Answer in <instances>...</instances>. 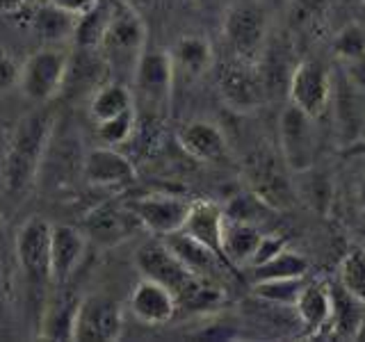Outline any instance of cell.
I'll return each mask as SVG.
<instances>
[{
	"mask_svg": "<svg viewBox=\"0 0 365 342\" xmlns=\"http://www.w3.org/2000/svg\"><path fill=\"white\" fill-rule=\"evenodd\" d=\"M194 3H197L199 7H210V5L215 3V0H194Z\"/></svg>",
	"mask_w": 365,
	"mask_h": 342,
	"instance_id": "b9f144b4",
	"label": "cell"
},
{
	"mask_svg": "<svg viewBox=\"0 0 365 342\" xmlns=\"http://www.w3.org/2000/svg\"><path fill=\"white\" fill-rule=\"evenodd\" d=\"M262 233L256 224L233 222L224 217V231H222V256L228 267H247L254 251L260 242Z\"/></svg>",
	"mask_w": 365,
	"mask_h": 342,
	"instance_id": "603a6c76",
	"label": "cell"
},
{
	"mask_svg": "<svg viewBox=\"0 0 365 342\" xmlns=\"http://www.w3.org/2000/svg\"><path fill=\"white\" fill-rule=\"evenodd\" d=\"M135 121H137V112H135V108H130L108 121L96 123V133L108 146H119L130 140V135L135 130Z\"/></svg>",
	"mask_w": 365,
	"mask_h": 342,
	"instance_id": "e575fe53",
	"label": "cell"
},
{
	"mask_svg": "<svg viewBox=\"0 0 365 342\" xmlns=\"http://www.w3.org/2000/svg\"><path fill=\"white\" fill-rule=\"evenodd\" d=\"M178 144L182 151L201 162H220L226 157V137L220 128L205 121L185 123L178 130Z\"/></svg>",
	"mask_w": 365,
	"mask_h": 342,
	"instance_id": "ffe728a7",
	"label": "cell"
},
{
	"mask_svg": "<svg viewBox=\"0 0 365 342\" xmlns=\"http://www.w3.org/2000/svg\"><path fill=\"white\" fill-rule=\"evenodd\" d=\"M331 308H334V296H331V288L327 283H306V288L297 301L294 311L299 315L306 336H319L329 326L331 319Z\"/></svg>",
	"mask_w": 365,
	"mask_h": 342,
	"instance_id": "44dd1931",
	"label": "cell"
},
{
	"mask_svg": "<svg viewBox=\"0 0 365 342\" xmlns=\"http://www.w3.org/2000/svg\"><path fill=\"white\" fill-rule=\"evenodd\" d=\"M83 296L73 290H62L43 304L39 315V338L43 340H76V322Z\"/></svg>",
	"mask_w": 365,
	"mask_h": 342,
	"instance_id": "e0dca14e",
	"label": "cell"
},
{
	"mask_svg": "<svg viewBox=\"0 0 365 342\" xmlns=\"http://www.w3.org/2000/svg\"><path fill=\"white\" fill-rule=\"evenodd\" d=\"M83 176L89 185L101 190H123L135 182V167L112 146H103L87 153L83 162Z\"/></svg>",
	"mask_w": 365,
	"mask_h": 342,
	"instance_id": "5bb4252c",
	"label": "cell"
},
{
	"mask_svg": "<svg viewBox=\"0 0 365 342\" xmlns=\"http://www.w3.org/2000/svg\"><path fill=\"white\" fill-rule=\"evenodd\" d=\"M68 66V53L60 48H39L21 64L19 89L32 103L46 105L60 96Z\"/></svg>",
	"mask_w": 365,
	"mask_h": 342,
	"instance_id": "5b68a950",
	"label": "cell"
},
{
	"mask_svg": "<svg viewBox=\"0 0 365 342\" xmlns=\"http://www.w3.org/2000/svg\"><path fill=\"white\" fill-rule=\"evenodd\" d=\"M334 53L338 60L349 64L365 62V28L361 23H349L336 34Z\"/></svg>",
	"mask_w": 365,
	"mask_h": 342,
	"instance_id": "836d02e7",
	"label": "cell"
},
{
	"mask_svg": "<svg viewBox=\"0 0 365 342\" xmlns=\"http://www.w3.org/2000/svg\"><path fill=\"white\" fill-rule=\"evenodd\" d=\"M108 62L103 60V55L98 48H80L76 46V53L71 57L68 53V66H66V76H64V85H62V94H87V91H94L101 87V80L108 73Z\"/></svg>",
	"mask_w": 365,
	"mask_h": 342,
	"instance_id": "ac0fdd59",
	"label": "cell"
},
{
	"mask_svg": "<svg viewBox=\"0 0 365 342\" xmlns=\"http://www.w3.org/2000/svg\"><path fill=\"white\" fill-rule=\"evenodd\" d=\"M340 285L365 304V249H351L340 262Z\"/></svg>",
	"mask_w": 365,
	"mask_h": 342,
	"instance_id": "d6a6232c",
	"label": "cell"
},
{
	"mask_svg": "<svg viewBox=\"0 0 365 342\" xmlns=\"http://www.w3.org/2000/svg\"><path fill=\"white\" fill-rule=\"evenodd\" d=\"M140 219L130 210V205H123L117 201H106L89 210L83 222H80V231L85 233L87 242H94L96 247L110 249L125 242L135 235L140 228Z\"/></svg>",
	"mask_w": 365,
	"mask_h": 342,
	"instance_id": "52a82bcc",
	"label": "cell"
},
{
	"mask_svg": "<svg viewBox=\"0 0 365 342\" xmlns=\"http://www.w3.org/2000/svg\"><path fill=\"white\" fill-rule=\"evenodd\" d=\"M76 21L73 16L64 14V11L55 9L53 5L43 3V7L34 14L32 23H34V30L43 39V41H64L71 37L73 39V32H76Z\"/></svg>",
	"mask_w": 365,
	"mask_h": 342,
	"instance_id": "f546056e",
	"label": "cell"
},
{
	"mask_svg": "<svg viewBox=\"0 0 365 342\" xmlns=\"http://www.w3.org/2000/svg\"><path fill=\"white\" fill-rule=\"evenodd\" d=\"M19 80H21V64L16 62L14 55L0 46V96L14 91L19 87Z\"/></svg>",
	"mask_w": 365,
	"mask_h": 342,
	"instance_id": "d590c367",
	"label": "cell"
},
{
	"mask_svg": "<svg viewBox=\"0 0 365 342\" xmlns=\"http://www.w3.org/2000/svg\"><path fill=\"white\" fill-rule=\"evenodd\" d=\"M363 3H365V0H363Z\"/></svg>",
	"mask_w": 365,
	"mask_h": 342,
	"instance_id": "ee69618b",
	"label": "cell"
},
{
	"mask_svg": "<svg viewBox=\"0 0 365 342\" xmlns=\"http://www.w3.org/2000/svg\"><path fill=\"white\" fill-rule=\"evenodd\" d=\"M128 304H130L133 315L140 319L142 324H148V326L167 324L178 311L176 294L169 288H165L163 283L144 279V276L133 288Z\"/></svg>",
	"mask_w": 365,
	"mask_h": 342,
	"instance_id": "9a60e30c",
	"label": "cell"
},
{
	"mask_svg": "<svg viewBox=\"0 0 365 342\" xmlns=\"http://www.w3.org/2000/svg\"><path fill=\"white\" fill-rule=\"evenodd\" d=\"M123 331L121 306L106 294L83 296L76 322V340H117Z\"/></svg>",
	"mask_w": 365,
	"mask_h": 342,
	"instance_id": "8fae6325",
	"label": "cell"
},
{
	"mask_svg": "<svg viewBox=\"0 0 365 342\" xmlns=\"http://www.w3.org/2000/svg\"><path fill=\"white\" fill-rule=\"evenodd\" d=\"M135 108L133 91L121 83H103L89 98V114L96 123Z\"/></svg>",
	"mask_w": 365,
	"mask_h": 342,
	"instance_id": "d4e9b609",
	"label": "cell"
},
{
	"mask_svg": "<svg viewBox=\"0 0 365 342\" xmlns=\"http://www.w3.org/2000/svg\"><path fill=\"white\" fill-rule=\"evenodd\" d=\"M308 271V260L297 254V251L285 247L281 254L274 258L260 262V265L249 267V279L251 283L258 281H272V279H292V276H306Z\"/></svg>",
	"mask_w": 365,
	"mask_h": 342,
	"instance_id": "484cf974",
	"label": "cell"
},
{
	"mask_svg": "<svg viewBox=\"0 0 365 342\" xmlns=\"http://www.w3.org/2000/svg\"><path fill=\"white\" fill-rule=\"evenodd\" d=\"M347 87L338 94V123L347 142L359 137L363 121H365V105L356 91V83H345Z\"/></svg>",
	"mask_w": 365,
	"mask_h": 342,
	"instance_id": "f1b7e54d",
	"label": "cell"
},
{
	"mask_svg": "<svg viewBox=\"0 0 365 342\" xmlns=\"http://www.w3.org/2000/svg\"><path fill=\"white\" fill-rule=\"evenodd\" d=\"M182 233H187L190 237L199 239L201 244L212 249L217 256H222V231H224V208L217 205L215 201L199 199L190 203L187 219L180 228ZM226 262V260H224Z\"/></svg>",
	"mask_w": 365,
	"mask_h": 342,
	"instance_id": "d6986e66",
	"label": "cell"
},
{
	"mask_svg": "<svg viewBox=\"0 0 365 342\" xmlns=\"http://www.w3.org/2000/svg\"><path fill=\"white\" fill-rule=\"evenodd\" d=\"M285 249V239L281 235H274V233H267L260 237V242L254 251V258H251V262L247 267H254V265H260V262H265L269 258H274L277 254H281V251Z\"/></svg>",
	"mask_w": 365,
	"mask_h": 342,
	"instance_id": "8d00e7d4",
	"label": "cell"
},
{
	"mask_svg": "<svg viewBox=\"0 0 365 342\" xmlns=\"http://www.w3.org/2000/svg\"><path fill=\"white\" fill-rule=\"evenodd\" d=\"M112 3H98L85 16L76 21V32H73V43L80 48H98L103 34H106L108 21H110Z\"/></svg>",
	"mask_w": 365,
	"mask_h": 342,
	"instance_id": "4dcf8cb0",
	"label": "cell"
},
{
	"mask_svg": "<svg viewBox=\"0 0 365 342\" xmlns=\"http://www.w3.org/2000/svg\"><path fill=\"white\" fill-rule=\"evenodd\" d=\"M37 3H48V0H37Z\"/></svg>",
	"mask_w": 365,
	"mask_h": 342,
	"instance_id": "7bdbcfd3",
	"label": "cell"
},
{
	"mask_svg": "<svg viewBox=\"0 0 365 342\" xmlns=\"http://www.w3.org/2000/svg\"><path fill=\"white\" fill-rule=\"evenodd\" d=\"M269 16L258 0H237L224 11V39L242 62H254L267 41Z\"/></svg>",
	"mask_w": 365,
	"mask_h": 342,
	"instance_id": "277c9868",
	"label": "cell"
},
{
	"mask_svg": "<svg viewBox=\"0 0 365 342\" xmlns=\"http://www.w3.org/2000/svg\"><path fill=\"white\" fill-rule=\"evenodd\" d=\"M171 53V60H174V66L180 68L182 73H187L190 78H199L205 71H210L212 66V46L208 39L199 37V34H185L180 37L174 46Z\"/></svg>",
	"mask_w": 365,
	"mask_h": 342,
	"instance_id": "cb8c5ba5",
	"label": "cell"
},
{
	"mask_svg": "<svg viewBox=\"0 0 365 342\" xmlns=\"http://www.w3.org/2000/svg\"><path fill=\"white\" fill-rule=\"evenodd\" d=\"M28 0H0V14H16L26 7Z\"/></svg>",
	"mask_w": 365,
	"mask_h": 342,
	"instance_id": "f35d334b",
	"label": "cell"
},
{
	"mask_svg": "<svg viewBox=\"0 0 365 342\" xmlns=\"http://www.w3.org/2000/svg\"><path fill=\"white\" fill-rule=\"evenodd\" d=\"M288 91L294 108H299L308 117L317 119L322 117L331 96V78L322 64L308 60L292 71Z\"/></svg>",
	"mask_w": 365,
	"mask_h": 342,
	"instance_id": "7c38bea8",
	"label": "cell"
},
{
	"mask_svg": "<svg viewBox=\"0 0 365 342\" xmlns=\"http://www.w3.org/2000/svg\"><path fill=\"white\" fill-rule=\"evenodd\" d=\"M331 296H334V308H331L329 326L334 328L338 336L354 338L363 319L365 304H361L356 296H351L342 285H340V292L331 288Z\"/></svg>",
	"mask_w": 365,
	"mask_h": 342,
	"instance_id": "4316f807",
	"label": "cell"
},
{
	"mask_svg": "<svg viewBox=\"0 0 365 342\" xmlns=\"http://www.w3.org/2000/svg\"><path fill=\"white\" fill-rule=\"evenodd\" d=\"M176 66L169 51H144L135 66V89L146 108L153 112H165L174 89Z\"/></svg>",
	"mask_w": 365,
	"mask_h": 342,
	"instance_id": "8992f818",
	"label": "cell"
},
{
	"mask_svg": "<svg viewBox=\"0 0 365 342\" xmlns=\"http://www.w3.org/2000/svg\"><path fill=\"white\" fill-rule=\"evenodd\" d=\"M167 247L174 251V254L180 258V262L185 265L194 276H201V279H210L212 274L220 269L226 262L215 254L212 249H208L205 244H201L199 239L190 237L187 233H171L167 237H163Z\"/></svg>",
	"mask_w": 365,
	"mask_h": 342,
	"instance_id": "7402d4cb",
	"label": "cell"
},
{
	"mask_svg": "<svg viewBox=\"0 0 365 342\" xmlns=\"http://www.w3.org/2000/svg\"><path fill=\"white\" fill-rule=\"evenodd\" d=\"M306 288L304 276L292 279H272V281H258L251 283V294L265 304H277L285 308H294L299 296Z\"/></svg>",
	"mask_w": 365,
	"mask_h": 342,
	"instance_id": "83f0119b",
	"label": "cell"
},
{
	"mask_svg": "<svg viewBox=\"0 0 365 342\" xmlns=\"http://www.w3.org/2000/svg\"><path fill=\"white\" fill-rule=\"evenodd\" d=\"M272 210V203H267L258 192H242L228 201L224 208V217L233 222H245V224H258L265 219V212Z\"/></svg>",
	"mask_w": 365,
	"mask_h": 342,
	"instance_id": "1f68e13d",
	"label": "cell"
},
{
	"mask_svg": "<svg viewBox=\"0 0 365 342\" xmlns=\"http://www.w3.org/2000/svg\"><path fill=\"white\" fill-rule=\"evenodd\" d=\"M98 51L110 68L121 73H135V66L146 51V26L128 0L112 3L110 21Z\"/></svg>",
	"mask_w": 365,
	"mask_h": 342,
	"instance_id": "7a4b0ae2",
	"label": "cell"
},
{
	"mask_svg": "<svg viewBox=\"0 0 365 342\" xmlns=\"http://www.w3.org/2000/svg\"><path fill=\"white\" fill-rule=\"evenodd\" d=\"M220 94L235 112H251L262 105L267 87L258 71L249 68V62L226 66L220 76Z\"/></svg>",
	"mask_w": 365,
	"mask_h": 342,
	"instance_id": "4fadbf2b",
	"label": "cell"
},
{
	"mask_svg": "<svg viewBox=\"0 0 365 342\" xmlns=\"http://www.w3.org/2000/svg\"><path fill=\"white\" fill-rule=\"evenodd\" d=\"M135 265L140 269L144 279H151L163 283L176 296L192 283L194 274L182 265L180 258L167 247L165 239H155V242H146L137 249Z\"/></svg>",
	"mask_w": 365,
	"mask_h": 342,
	"instance_id": "ba28073f",
	"label": "cell"
},
{
	"mask_svg": "<svg viewBox=\"0 0 365 342\" xmlns=\"http://www.w3.org/2000/svg\"><path fill=\"white\" fill-rule=\"evenodd\" d=\"M313 117H308L299 108L290 105L281 114V146L283 160L292 171H308L315 162V125Z\"/></svg>",
	"mask_w": 365,
	"mask_h": 342,
	"instance_id": "30bf717a",
	"label": "cell"
},
{
	"mask_svg": "<svg viewBox=\"0 0 365 342\" xmlns=\"http://www.w3.org/2000/svg\"><path fill=\"white\" fill-rule=\"evenodd\" d=\"M101 0H48V5H53L55 9L64 11V14L73 16V19H80L85 16L87 11H91Z\"/></svg>",
	"mask_w": 365,
	"mask_h": 342,
	"instance_id": "74e56055",
	"label": "cell"
},
{
	"mask_svg": "<svg viewBox=\"0 0 365 342\" xmlns=\"http://www.w3.org/2000/svg\"><path fill=\"white\" fill-rule=\"evenodd\" d=\"M356 340H365V313H363V319H361V324L356 328V336H354Z\"/></svg>",
	"mask_w": 365,
	"mask_h": 342,
	"instance_id": "ab89813d",
	"label": "cell"
},
{
	"mask_svg": "<svg viewBox=\"0 0 365 342\" xmlns=\"http://www.w3.org/2000/svg\"><path fill=\"white\" fill-rule=\"evenodd\" d=\"M190 203L192 201L176 197V194H146V197L133 199L128 205L146 231L158 237H167L182 228L190 212Z\"/></svg>",
	"mask_w": 365,
	"mask_h": 342,
	"instance_id": "9c48e42d",
	"label": "cell"
},
{
	"mask_svg": "<svg viewBox=\"0 0 365 342\" xmlns=\"http://www.w3.org/2000/svg\"><path fill=\"white\" fill-rule=\"evenodd\" d=\"M87 237L80 226L53 224L51 228V274L53 283L64 285L73 276L80 260L85 256Z\"/></svg>",
	"mask_w": 365,
	"mask_h": 342,
	"instance_id": "2e32d148",
	"label": "cell"
},
{
	"mask_svg": "<svg viewBox=\"0 0 365 342\" xmlns=\"http://www.w3.org/2000/svg\"><path fill=\"white\" fill-rule=\"evenodd\" d=\"M51 228L53 224L43 217H30L21 224L16 233V258L23 276L28 281L30 294L43 311L46 290L53 283L51 274Z\"/></svg>",
	"mask_w": 365,
	"mask_h": 342,
	"instance_id": "3957f363",
	"label": "cell"
},
{
	"mask_svg": "<svg viewBox=\"0 0 365 342\" xmlns=\"http://www.w3.org/2000/svg\"><path fill=\"white\" fill-rule=\"evenodd\" d=\"M53 133L55 112L51 108H39L26 114L11 128L3 157V180L11 197L23 194L37 180L51 148Z\"/></svg>",
	"mask_w": 365,
	"mask_h": 342,
	"instance_id": "6da1fadb",
	"label": "cell"
},
{
	"mask_svg": "<svg viewBox=\"0 0 365 342\" xmlns=\"http://www.w3.org/2000/svg\"><path fill=\"white\" fill-rule=\"evenodd\" d=\"M359 201H361V208L365 210V180H363V185L359 190Z\"/></svg>",
	"mask_w": 365,
	"mask_h": 342,
	"instance_id": "60d3db41",
	"label": "cell"
}]
</instances>
